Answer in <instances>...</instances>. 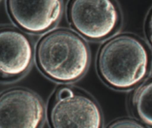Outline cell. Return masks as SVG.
Listing matches in <instances>:
<instances>
[{
    "label": "cell",
    "instance_id": "obj_1",
    "mask_svg": "<svg viewBox=\"0 0 152 128\" xmlns=\"http://www.w3.org/2000/svg\"><path fill=\"white\" fill-rule=\"evenodd\" d=\"M150 67L148 48L132 34L112 37L104 43L97 56L99 77L108 86L119 91L138 86L147 77Z\"/></svg>",
    "mask_w": 152,
    "mask_h": 128
},
{
    "label": "cell",
    "instance_id": "obj_2",
    "mask_svg": "<svg viewBox=\"0 0 152 128\" xmlns=\"http://www.w3.org/2000/svg\"><path fill=\"white\" fill-rule=\"evenodd\" d=\"M38 67L48 79L70 83L81 79L90 66L87 44L82 37L68 29H59L44 35L35 51Z\"/></svg>",
    "mask_w": 152,
    "mask_h": 128
},
{
    "label": "cell",
    "instance_id": "obj_3",
    "mask_svg": "<svg viewBox=\"0 0 152 128\" xmlns=\"http://www.w3.org/2000/svg\"><path fill=\"white\" fill-rule=\"evenodd\" d=\"M48 118L53 128H100L103 115L95 100L69 86L56 90L50 101Z\"/></svg>",
    "mask_w": 152,
    "mask_h": 128
},
{
    "label": "cell",
    "instance_id": "obj_4",
    "mask_svg": "<svg viewBox=\"0 0 152 128\" xmlns=\"http://www.w3.org/2000/svg\"><path fill=\"white\" fill-rule=\"evenodd\" d=\"M67 14L71 27L91 41L109 38L121 22V12L114 0H69Z\"/></svg>",
    "mask_w": 152,
    "mask_h": 128
},
{
    "label": "cell",
    "instance_id": "obj_5",
    "mask_svg": "<svg viewBox=\"0 0 152 128\" xmlns=\"http://www.w3.org/2000/svg\"><path fill=\"white\" fill-rule=\"evenodd\" d=\"M41 99L27 89L17 88L0 95V128H38L45 118Z\"/></svg>",
    "mask_w": 152,
    "mask_h": 128
},
{
    "label": "cell",
    "instance_id": "obj_6",
    "mask_svg": "<svg viewBox=\"0 0 152 128\" xmlns=\"http://www.w3.org/2000/svg\"><path fill=\"white\" fill-rule=\"evenodd\" d=\"M7 6L14 23L33 34L48 31L62 15V0H7Z\"/></svg>",
    "mask_w": 152,
    "mask_h": 128
},
{
    "label": "cell",
    "instance_id": "obj_7",
    "mask_svg": "<svg viewBox=\"0 0 152 128\" xmlns=\"http://www.w3.org/2000/svg\"><path fill=\"white\" fill-rule=\"evenodd\" d=\"M34 50L28 37L20 31L0 29V75L15 78L25 74L32 64Z\"/></svg>",
    "mask_w": 152,
    "mask_h": 128
},
{
    "label": "cell",
    "instance_id": "obj_8",
    "mask_svg": "<svg viewBox=\"0 0 152 128\" xmlns=\"http://www.w3.org/2000/svg\"><path fill=\"white\" fill-rule=\"evenodd\" d=\"M152 80L150 77L139 84L132 94L130 105L132 111L143 124L151 127Z\"/></svg>",
    "mask_w": 152,
    "mask_h": 128
},
{
    "label": "cell",
    "instance_id": "obj_9",
    "mask_svg": "<svg viewBox=\"0 0 152 128\" xmlns=\"http://www.w3.org/2000/svg\"><path fill=\"white\" fill-rule=\"evenodd\" d=\"M108 127L110 128H142L144 127V125L139 123L138 121L128 119L124 118L118 120L113 122H112L110 125H108Z\"/></svg>",
    "mask_w": 152,
    "mask_h": 128
},
{
    "label": "cell",
    "instance_id": "obj_10",
    "mask_svg": "<svg viewBox=\"0 0 152 128\" xmlns=\"http://www.w3.org/2000/svg\"><path fill=\"white\" fill-rule=\"evenodd\" d=\"M151 22H152V14L151 12L149 13V16L146 20V22L145 25V31L148 38H149V41L151 42V34H152V27H151Z\"/></svg>",
    "mask_w": 152,
    "mask_h": 128
}]
</instances>
